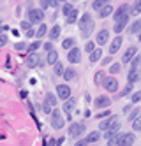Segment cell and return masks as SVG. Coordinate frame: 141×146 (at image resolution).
Instances as JSON below:
<instances>
[{
  "label": "cell",
  "mask_w": 141,
  "mask_h": 146,
  "mask_svg": "<svg viewBox=\"0 0 141 146\" xmlns=\"http://www.w3.org/2000/svg\"><path fill=\"white\" fill-rule=\"evenodd\" d=\"M53 69H55V76H63V70H65V69L62 67L60 62H57V64L53 65Z\"/></svg>",
  "instance_id": "e575fe53"
},
{
  "label": "cell",
  "mask_w": 141,
  "mask_h": 146,
  "mask_svg": "<svg viewBox=\"0 0 141 146\" xmlns=\"http://www.w3.org/2000/svg\"><path fill=\"white\" fill-rule=\"evenodd\" d=\"M118 72H120V64H113L110 67V74L113 76V74H118Z\"/></svg>",
  "instance_id": "ab89813d"
},
{
  "label": "cell",
  "mask_w": 141,
  "mask_h": 146,
  "mask_svg": "<svg viewBox=\"0 0 141 146\" xmlns=\"http://www.w3.org/2000/svg\"><path fill=\"white\" fill-rule=\"evenodd\" d=\"M58 2H65V0H58Z\"/></svg>",
  "instance_id": "6f0895ef"
},
{
  "label": "cell",
  "mask_w": 141,
  "mask_h": 146,
  "mask_svg": "<svg viewBox=\"0 0 141 146\" xmlns=\"http://www.w3.org/2000/svg\"><path fill=\"white\" fill-rule=\"evenodd\" d=\"M60 32H62V28H60L58 25H55V27L49 30V34H48V35H49V39H51V40H55V39H58V37H60Z\"/></svg>",
  "instance_id": "d4e9b609"
},
{
  "label": "cell",
  "mask_w": 141,
  "mask_h": 146,
  "mask_svg": "<svg viewBox=\"0 0 141 146\" xmlns=\"http://www.w3.org/2000/svg\"><path fill=\"white\" fill-rule=\"evenodd\" d=\"M67 62H71V64H80L81 62V49L80 48H71L67 51Z\"/></svg>",
  "instance_id": "8992f818"
},
{
  "label": "cell",
  "mask_w": 141,
  "mask_h": 146,
  "mask_svg": "<svg viewBox=\"0 0 141 146\" xmlns=\"http://www.w3.org/2000/svg\"><path fill=\"white\" fill-rule=\"evenodd\" d=\"M102 85H104V88H106L108 92H111V93H115V92L118 90V81H116L115 78H106Z\"/></svg>",
  "instance_id": "30bf717a"
},
{
  "label": "cell",
  "mask_w": 141,
  "mask_h": 146,
  "mask_svg": "<svg viewBox=\"0 0 141 146\" xmlns=\"http://www.w3.org/2000/svg\"><path fill=\"white\" fill-rule=\"evenodd\" d=\"M14 49H18V51H23V49H27V44H23V42H18V44H14Z\"/></svg>",
  "instance_id": "681fc988"
},
{
  "label": "cell",
  "mask_w": 141,
  "mask_h": 146,
  "mask_svg": "<svg viewBox=\"0 0 141 146\" xmlns=\"http://www.w3.org/2000/svg\"><path fill=\"white\" fill-rule=\"evenodd\" d=\"M102 58V51H101V48H95L92 53H90V62L92 64H95V62H99Z\"/></svg>",
  "instance_id": "7402d4cb"
},
{
  "label": "cell",
  "mask_w": 141,
  "mask_h": 146,
  "mask_svg": "<svg viewBox=\"0 0 141 146\" xmlns=\"http://www.w3.org/2000/svg\"><path fill=\"white\" fill-rule=\"evenodd\" d=\"M41 64V56L37 55V53H32L27 60H25V65L28 67V69H34V67H37Z\"/></svg>",
  "instance_id": "8fae6325"
},
{
  "label": "cell",
  "mask_w": 141,
  "mask_h": 146,
  "mask_svg": "<svg viewBox=\"0 0 141 146\" xmlns=\"http://www.w3.org/2000/svg\"><path fill=\"white\" fill-rule=\"evenodd\" d=\"M108 40H110V32H108V30H101V32L95 35V44H99V46H104Z\"/></svg>",
  "instance_id": "7c38bea8"
},
{
  "label": "cell",
  "mask_w": 141,
  "mask_h": 146,
  "mask_svg": "<svg viewBox=\"0 0 141 146\" xmlns=\"http://www.w3.org/2000/svg\"><path fill=\"white\" fill-rule=\"evenodd\" d=\"M139 79H141V78H139V70H134V69L129 70V76H127L129 85H132V83H136V81H139Z\"/></svg>",
  "instance_id": "44dd1931"
},
{
  "label": "cell",
  "mask_w": 141,
  "mask_h": 146,
  "mask_svg": "<svg viewBox=\"0 0 141 146\" xmlns=\"http://www.w3.org/2000/svg\"><path fill=\"white\" fill-rule=\"evenodd\" d=\"M34 35H35V32H34L32 28H30V30H27V37H34Z\"/></svg>",
  "instance_id": "db71d44e"
},
{
  "label": "cell",
  "mask_w": 141,
  "mask_h": 146,
  "mask_svg": "<svg viewBox=\"0 0 141 146\" xmlns=\"http://www.w3.org/2000/svg\"><path fill=\"white\" fill-rule=\"evenodd\" d=\"M131 92H132V85H129V86H125V90L120 93V97H125V95H129Z\"/></svg>",
  "instance_id": "f6af8a7d"
},
{
  "label": "cell",
  "mask_w": 141,
  "mask_h": 146,
  "mask_svg": "<svg viewBox=\"0 0 141 146\" xmlns=\"http://www.w3.org/2000/svg\"><path fill=\"white\" fill-rule=\"evenodd\" d=\"M46 102L49 104L51 108H57V95H53V93H46Z\"/></svg>",
  "instance_id": "f1b7e54d"
},
{
  "label": "cell",
  "mask_w": 141,
  "mask_h": 146,
  "mask_svg": "<svg viewBox=\"0 0 141 146\" xmlns=\"http://www.w3.org/2000/svg\"><path fill=\"white\" fill-rule=\"evenodd\" d=\"M110 14H113V5L111 4H108V5H104L102 9H99V18H108Z\"/></svg>",
  "instance_id": "ffe728a7"
},
{
  "label": "cell",
  "mask_w": 141,
  "mask_h": 146,
  "mask_svg": "<svg viewBox=\"0 0 141 146\" xmlns=\"http://www.w3.org/2000/svg\"><path fill=\"white\" fill-rule=\"evenodd\" d=\"M94 49H95V42H92V40H88V42L85 44V51H86V53H92Z\"/></svg>",
  "instance_id": "f35d334b"
},
{
  "label": "cell",
  "mask_w": 141,
  "mask_h": 146,
  "mask_svg": "<svg viewBox=\"0 0 141 146\" xmlns=\"http://www.w3.org/2000/svg\"><path fill=\"white\" fill-rule=\"evenodd\" d=\"M110 62H111V56H108V58H104V60L101 62V64H104V65H108V64H110Z\"/></svg>",
  "instance_id": "11a10c76"
},
{
  "label": "cell",
  "mask_w": 141,
  "mask_h": 146,
  "mask_svg": "<svg viewBox=\"0 0 141 146\" xmlns=\"http://www.w3.org/2000/svg\"><path fill=\"white\" fill-rule=\"evenodd\" d=\"M48 146H55V141H53V139H49V143H48Z\"/></svg>",
  "instance_id": "9f6ffc18"
},
{
  "label": "cell",
  "mask_w": 141,
  "mask_h": 146,
  "mask_svg": "<svg viewBox=\"0 0 141 146\" xmlns=\"http://www.w3.org/2000/svg\"><path fill=\"white\" fill-rule=\"evenodd\" d=\"M21 28H23L25 32H27V30L32 28V23H30V21H21Z\"/></svg>",
  "instance_id": "7dc6e473"
},
{
  "label": "cell",
  "mask_w": 141,
  "mask_h": 146,
  "mask_svg": "<svg viewBox=\"0 0 141 146\" xmlns=\"http://www.w3.org/2000/svg\"><path fill=\"white\" fill-rule=\"evenodd\" d=\"M28 19H30V23H42V19H44V11H42V9H30L28 11Z\"/></svg>",
  "instance_id": "277c9868"
},
{
  "label": "cell",
  "mask_w": 141,
  "mask_h": 146,
  "mask_svg": "<svg viewBox=\"0 0 141 146\" xmlns=\"http://www.w3.org/2000/svg\"><path fill=\"white\" fill-rule=\"evenodd\" d=\"M72 9H74V7H72L71 4H65V5H63V14H65V16H69V14L72 13Z\"/></svg>",
  "instance_id": "ee69618b"
},
{
  "label": "cell",
  "mask_w": 141,
  "mask_h": 146,
  "mask_svg": "<svg viewBox=\"0 0 141 146\" xmlns=\"http://www.w3.org/2000/svg\"><path fill=\"white\" fill-rule=\"evenodd\" d=\"M76 21H78V11H76V9H72V13L67 16V23H69V25H74Z\"/></svg>",
  "instance_id": "f546056e"
},
{
  "label": "cell",
  "mask_w": 141,
  "mask_h": 146,
  "mask_svg": "<svg viewBox=\"0 0 141 146\" xmlns=\"http://www.w3.org/2000/svg\"><path fill=\"white\" fill-rule=\"evenodd\" d=\"M118 130H120V123L116 121L115 125H111V127H110V129L106 130V137L110 139V137H113V135H118V134H120V132H118Z\"/></svg>",
  "instance_id": "d6986e66"
},
{
  "label": "cell",
  "mask_w": 141,
  "mask_h": 146,
  "mask_svg": "<svg viewBox=\"0 0 141 146\" xmlns=\"http://www.w3.org/2000/svg\"><path fill=\"white\" fill-rule=\"evenodd\" d=\"M48 34V27L44 25V23H42L41 27H39V30H37V32H35V37H39V39H42V37H44Z\"/></svg>",
  "instance_id": "4dcf8cb0"
},
{
  "label": "cell",
  "mask_w": 141,
  "mask_h": 146,
  "mask_svg": "<svg viewBox=\"0 0 141 146\" xmlns=\"http://www.w3.org/2000/svg\"><path fill=\"white\" fill-rule=\"evenodd\" d=\"M5 44H7V35L0 34V48H2V46H5Z\"/></svg>",
  "instance_id": "c3c4849f"
},
{
  "label": "cell",
  "mask_w": 141,
  "mask_h": 146,
  "mask_svg": "<svg viewBox=\"0 0 141 146\" xmlns=\"http://www.w3.org/2000/svg\"><path fill=\"white\" fill-rule=\"evenodd\" d=\"M78 25H80V30H81V35L83 37H90L95 30V21L90 13H85L80 19H78Z\"/></svg>",
  "instance_id": "6da1fadb"
},
{
  "label": "cell",
  "mask_w": 141,
  "mask_h": 146,
  "mask_svg": "<svg viewBox=\"0 0 141 146\" xmlns=\"http://www.w3.org/2000/svg\"><path fill=\"white\" fill-rule=\"evenodd\" d=\"M83 132H85V123H71L69 134L72 135V137H80Z\"/></svg>",
  "instance_id": "9c48e42d"
},
{
  "label": "cell",
  "mask_w": 141,
  "mask_h": 146,
  "mask_svg": "<svg viewBox=\"0 0 141 146\" xmlns=\"http://www.w3.org/2000/svg\"><path fill=\"white\" fill-rule=\"evenodd\" d=\"M136 141V135L132 132H127V134H120L118 135V143L116 146H132Z\"/></svg>",
  "instance_id": "3957f363"
},
{
  "label": "cell",
  "mask_w": 141,
  "mask_h": 146,
  "mask_svg": "<svg viewBox=\"0 0 141 146\" xmlns=\"http://www.w3.org/2000/svg\"><path fill=\"white\" fill-rule=\"evenodd\" d=\"M139 69H141V65H139Z\"/></svg>",
  "instance_id": "91938a15"
},
{
  "label": "cell",
  "mask_w": 141,
  "mask_h": 146,
  "mask_svg": "<svg viewBox=\"0 0 141 146\" xmlns=\"http://www.w3.org/2000/svg\"><path fill=\"white\" fill-rule=\"evenodd\" d=\"M110 104H111V100H110L108 95H99V97H95V100H94V106L97 109H108Z\"/></svg>",
  "instance_id": "52a82bcc"
},
{
  "label": "cell",
  "mask_w": 141,
  "mask_h": 146,
  "mask_svg": "<svg viewBox=\"0 0 141 146\" xmlns=\"http://www.w3.org/2000/svg\"><path fill=\"white\" fill-rule=\"evenodd\" d=\"M131 13H132V14H139V13H141V0H136V2L132 4Z\"/></svg>",
  "instance_id": "d6a6232c"
},
{
  "label": "cell",
  "mask_w": 141,
  "mask_h": 146,
  "mask_svg": "<svg viewBox=\"0 0 141 146\" xmlns=\"http://www.w3.org/2000/svg\"><path fill=\"white\" fill-rule=\"evenodd\" d=\"M63 79H65V81H71V79H74L76 78V70L74 69H65V70H63V76H62Z\"/></svg>",
  "instance_id": "4316f807"
},
{
  "label": "cell",
  "mask_w": 141,
  "mask_h": 146,
  "mask_svg": "<svg viewBox=\"0 0 141 146\" xmlns=\"http://www.w3.org/2000/svg\"><path fill=\"white\" fill-rule=\"evenodd\" d=\"M129 13H131V7H129L127 4H124V5H120L116 9V11H113V19H115V23L116 21H120L122 18H125V16H129Z\"/></svg>",
  "instance_id": "5b68a950"
},
{
  "label": "cell",
  "mask_w": 141,
  "mask_h": 146,
  "mask_svg": "<svg viewBox=\"0 0 141 146\" xmlns=\"http://www.w3.org/2000/svg\"><path fill=\"white\" fill-rule=\"evenodd\" d=\"M116 121H118V120H116L115 114H113V116H108L106 120H102V121L99 123V130H108V129H110L111 125H115Z\"/></svg>",
  "instance_id": "9a60e30c"
},
{
  "label": "cell",
  "mask_w": 141,
  "mask_h": 146,
  "mask_svg": "<svg viewBox=\"0 0 141 146\" xmlns=\"http://www.w3.org/2000/svg\"><path fill=\"white\" fill-rule=\"evenodd\" d=\"M39 4H41V9L44 11V9L49 7V0H39Z\"/></svg>",
  "instance_id": "bcb514c9"
},
{
  "label": "cell",
  "mask_w": 141,
  "mask_h": 146,
  "mask_svg": "<svg viewBox=\"0 0 141 146\" xmlns=\"http://www.w3.org/2000/svg\"><path fill=\"white\" fill-rule=\"evenodd\" d=\"M139 81H141V79H139Z\"/></svg>",
  "instance_id": "6125c7cd"
},
{
  "label": "cell",
  "mask_w": 141,
  "mask_h": 146,
  "mask_svg": "<svg viewBox=\"0 0 141 146\" xmlns=\"http://www.w3.org/2000/svg\"><path fill=\"white\" fill-rule=\"evenodd\" d=\"M74 44H76V40H74V37H67V39H63V42H62V48L69 51L71 48H74Z\"/></svg>",
  "instance_id": "484cf974"
},
{
  "label": "cell",
  "mask_w": 141,
  "mask_h": 146,
  "mask_svg": "<svg viewBox=\"0 0 141 146\" xmlns=\"http://www.w3.org/2000/svg\"><path fill=\"white\" fill-rule=\"evenodd\" d=\"M42 49H44L46 53H49V51H53V44H51V42H46L44 46H42Z\"/></svg>",
  "instance_id": "f907efd6"
},
{
  "label": "cell",
  "mask_w": 141,
  "mask_h": 146,
  "mask_svg": "<svg viewBox=\"0 0 141 146\" xmlns=\"http://www.w3.org/2000/svg\"><path fill=\"white\" fill-rule=\"evenodd\" d=\"M139 113H141L139 109H134V111H131V113H129V120H131V121H132V120H136V118L139 116Z\"/></svg>",
  "instance_id": "7bdbcfd3"
},
{
  "label": "cell",
  "mask_w": 141,
  "mask_h": 146,
  "mask_svg": "<svg viewBox=\"0 0 141 146\" xmlns=\"http://www.w3.org/2000/svg\"><path fill=\"white\" fill-rule=\"evenodd\" d=\"M139 32H141V19H134V21L131 23V27H129V34H138L139 35Z\"/></svg>",
  "instance_id": "ac0fdd59"
},
{
  "label": "cell",
  "mask_w": 141,
  "mask_h": 146,
  "mask_svg": "<svg viewBox=\"0 0 141 146\" xmlns=\"http://www.w3.org/2000/svg\"><path fill=\"white\" fill-rule=\"evenodd\" d=\"M74 104H76V102H74L72 97H69V99L65 100V104H63V111L67 113V118H69V120H71V113L74 111Z\"/></svg>",
  "instance_id": "e0dca14e"
},
{
  "label": "cell",
  "mask_w": 141,
  "mask_h": 146,
  "mask_svg": "<svg viewBox=\"0 0 141 146\" xmlns=\"http://www.w3.org/2000/svg\"><path fill=\"white\" fill-rule=\"evenodd\" d=\"M138 102H141V90L132 93V104H138Z\"/></svg>",
  "instance_id": "60d3db41"
},
{
  "label": "cell",
  "mask_w": 141,
  "mask_h": 146,
  "mask_svg": "<svg viewBox=\"0 0 141 146\" xmlns=\"http://www.w3.org/2000/svg\"><path fill=\"white\" fill-rule=\"evenodd\" d=\"M139 111H141V108H139Z\"/></svg>",
  "instance_id": "94428289"
},
{
  "label": "cell",
  "mask_w": 141,
  "mask_h": 146,
  "mask_svg": "<svg viewBox=\"0 0 141 146\" xmlns=\"http://www.w3.org/2000/svg\"><path fill=\"white\" fill-rule=\"evenodd\" d=\"M122 42H124V39H122V35H116L113 40H111V44H110V53L111 55H115L118 49L122 48Z\"/></svg>",
  "instance_id": "4fadbf2b"
},
{
  "label": "cell",
  "mask_w": 141,
  "mask_h": 146,
  "mask_svg": "<svg viewBox=\"0 0 141 146\" xmlns=\"http://www.w3.org/2000/svg\"><path fill=\"white\" fill-rule=\"evenodd\" d=\"M58 5V0H49V7H57Z\"/></svg>",
  "instance_id": "f5cc1de1"
},
{
  "label": "cell",
  "mask_w": 141,
  "mask_h": 146,
  "mask_svg": "<svg viewBox=\"0 0 141 146\" xmlns=\"http://www.w3.org/2000/svg\"><path fill=\"white\" fill-rule=\"evenodd\" d=\"M101 139V134L99 132H90L88 135L85 137V141H86V144H92V143H97Z\"/></svg>",
  "instance_id": "cb8c5ba5"
},
{
  "label": "cell",
  "mask_w": 141,
  "mask_h": 146,
  "mask_svg": "<svg viewBox=\"0 0 141 146\" xmlns=\"http://www.w3.org/2000/svg\"><path fill=\"white\" fill-rule=\"evenodd\" d=\"M136 55H138V48H134V46L127 48V51H125L124 56H122V62H124V64H129V62H131Z\"/></svg>",
  "instance_id": "5bb4252c"
},
{
  "label": "cell",
  "mask_w": 141,
  "mask_h": 146,
  "mask_svg": "<svg viewBox=\"0 0 141 146\" xmlns=\"http://www.w3.org/2000/svg\"><path fill=\"white\" fill-rule=\"evenodd\" d=\"M57 97L62 100H67L71 97V88L69 85H57Z\"/></svg>",
  "instance_id": "ba28073f"
},
{
  "label": "cell",
  "mask_w": 141,
  "mask_h": 146,
  "mask_svg": "<svg viewBox=\"0 0 141 146\" xmlns=\"http://www.w3.org/2000/svg\"><path fill=\"white\" fill-rule=\"evenodd\" d=\"M76 146H88V144H86V141H85V139H80L78 143H76Z\"/></svg>",
  "instance_id": "816d5d0a"
},
{
  "label": "cell",
  "mask_w": 141,
  "mask_h": 146,
  "mask_svg": "<svg viewBox=\"0 0 141 146\" xmlns=\"http://www.w3.org/2000/svg\"><path fill=\"white\" fill-rule=\"evenodd\" d=\"M46 62H48L49 65H55L57 62H58V53H57L55 49H53V51H49V53H48V56H46Z\"/></svg>",
  "instance_id": "603a6c76"
},
{
  "label": "cell",
  "mask_w": 141,
  "mask_h": 146,
  "mask_svg": "<svg viewBox=\"0 0 141 146\" xmlns=\"http://www.w3.org/2000/svg\"><path fill=\"white\" fill-rule=\"evenodd\" d=\"M111 0H94V4H92V7L95 9V11H99V9H102L104 5H108Z\"/></svg>",
  "instance_id": "83f0119b"
},
{
  "label": "cell",
  "mask_w": 141,
  "mask_h": 146,
  "mask_svg": "<svg viewBox=\"0 0 141 146\" xmlns=\"http://www.w3.org/2000/svg\"><path fill=\"white\" fill-rule=\"evenodd\" d=\"M127 23H129V16L122 18L120 21H116V23H115V34H122V32H124V28L127 27Z\"/></svg>",
  "instance_id": "2e32d148"
},
{
  "label": "cell",
  "mask_w": 141,
  "mask_h": 146,
  "mask_svg": "<svg viewBox=\"0 0 141 146\" xmlns=\"http://www.w3.org/2000/svg\"><path fill=\"white\" fill-rule=\"evenodd\" d=\"M94 81H95V85H101V83H104V74H102V72H97L95 78H94Z\"/></svg>",
  "instance_id": "74e56055"
},
{
  "label": "cell",
  "mask_w": 141,
  "mask_h": 146,
  "mask_svg": "<svg viewBox=\"0 0 141 146\" xmlns=\"http://www.w3.org/2000/svg\"><path fill=\"white\" fill-rule=\"evenodd\" d=\"M41 48V42H39V40H35V42H32V44H28L27 46V49L30 51V53H34V51H37Z\"/></svg>",
  "instance_id": "d590c367"
},
{
  "label": "cell",
  "mask_w": 141,
  "mask_h": 146,
  "mask_svg": "<svg viewBox=\"0 0 141 146\" xmlns=\"http://www.w3.org/2000/svg\"><path fill=\"white\" fill-rule=\"evenodd\" d=\"M108 116H111V111H110V109L101 111V113H97V114H95V118H101V120H102V118H108Z\"/></svg>",
  "instance_id": "8d00e7d4"
},
{
  "label": "cell",
  "mask_w": 141,
  "mask_h": 146,
  "mask_svg": "<svg viewBox=\"0 0 141 146\" xmlns=\"http://www.w3.org/2000/svg\"><path fill=\"white\" fill-rule=\"evenodd\" d=\"M0 23H2V19H0Z\"/></svg>",
  "instance_id": "680465c9"
},
{
  "label": "cell",
  "mask_w": 141,
  "mask_h": 146,
  "mask_svg": "<svg viewBox=\"0 0 141 146\" xmlns=\"http://www.w3.org/2000/svg\"><path fill=\"white\" fill-rule=\"evenodd\" d=\"M51 106H49V104L48 102H42V113H46V114H51Z\"/></svg>",
  "instance_id": "b9f144b4"
},
{
  "label": "cell",
  "mask_w": 141,
  "mask_h": 146,
  "mask_svg": "<svg viewBox=\"0 0 141 146\" xmlns=\"http://www.w3.org/2000/svg\"><path fill=\"white\" fill-rule=\"evenodd\" d=\"M139 65H141V56H139V55H136V56L131 60V69L138 70V69H139Z\"/></svg>",
  "instance_id": "1f68e13d"
},
{
  "label": "cell",
  "mask_w": 141,
  "mask_h": 146,
  "mask_svg": "<svg viewBox=\"0 0 141 146\" xmlns=\"http://www.w3.org/2000/svg\"><path fill=\"white\" fill-rule=\"evenodd\" d=\"M63 116H62V113L58 111V109H53L51 111V127L55 129V130H60L62 127H63Z\"/></svg>",
  "instance_id": "7a4b0ae2"
},
{
  "label": "cell",
  "mask_w": 141,
  "mask_h": 146,
  "mask_svg": "<svg viewBox=\"0 0 141 146\" xmlns=\"http://www.w3.org/2000/svg\"><path fill=\"white\" fill-rule=\"evenodd\" d=\"M132 130L134 132H141V116H138L136 120H132Z\"/></svg>",
  "instance_id": "836d02e7"
}]
</instances>
